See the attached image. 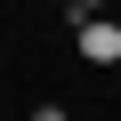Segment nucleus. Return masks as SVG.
I'll list each match as a JSON object with an SVG mask.
<instances>
[{
    "instance_id": "obj_2",
    "label": "nucleus",
    "mask_w": 121,
    "mask_h": 121,
    "mask_svg": "<svg viewBox=\"0 0 121 121\" xmlns=\"http://www.w3.org/2000/svg\"><path fill=\"white\" fill-rule=\"evenodd\" d=\"M32 121H73V113H65V105H32Z\"/></svg>"
},
{
    "instance_id": "obj_4",
    "label": "nucleus",
    "mask_w": 121,
    "mask_h": 121,
    "mask_svg": "<svg viewBox=\"0 0 121 121\" xmlns=\"http://www.w3.org/2000/svg\"><path fill=\"white\" fill-rule=\"evenodd\" d=\"M0 65H8V56H0Z\"/></svg>"
},
{
    "instance_id": "obj_3",
    "label": "nucleus",
    "mask_w": 121,
    "mask_h": 121,
    "mask_svg": "<svg viewBox=\"0 0 121 121\" xmlns=\"http://www.w3.org/2000/svg\"><path fill=\"white\" fill-rule=\"evenodd\" d=\"M65 8H105V0H65Z\"/></svg>"
},
{
    "instance_id": "obj_1",
    "label": "nucleus",
    "mask_w": 121,
    "mask_h": 121,
    "mask_svg": "<svg viewBox=\"0 0 121 121\" xmlns=\"http://www.w3.org/2000/svg\"><path fill=\"white\" fill-rule=\"evenodd\" d=\"M73 56L81 65H121V24H81L73 32Z\"/></svg>"
}]
</instances>
